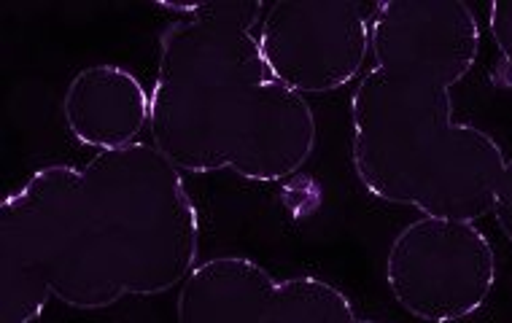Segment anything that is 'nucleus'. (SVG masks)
<instances>
[{
    "mask_svg": "<svg viewBox=\"0 0 512 323\" xmlns=\"http://www.w3.org/2000/svg\"><path fill=\"white\" fill-rule=\"evenodd\" d=\"M49 297L76 310L122 302L95 229L81 170L46 165L0 205V323H33Z\"/></svg>",
    "mask_w": 512,
    "mask_h": 323,
    "instance_id": "7ed1b4c3",
    "label": "nucleus"
},
{
    "mask_svg": "<svg viewBox=\"0 0 512 323\" xmlns=\"http://www.w3.org/2000/svg\"><path fill=\"white\" fill-rule=\"evenodd\" d=\"M386 283L418 321L456 323L486 305L496 286V254L472 221H410L386 256Z\"/></svg>",
    "mask_w": 512,
    "mask_h": 323,
    "instance_id": "39448f33",
    "label": "nucleus"
},
{
    "mask_svg": "<svg viewBox=\"0 0 512 323\" xmlns=\"http://www.w3.org/2000/svg\"><path fill=\"white\" fill-rule=\"evenodd\" d=\"M178 323H380L356 318L351 299L329 280L286 278L246 256H216L181 283Z\"/></svg>",
    "mask_w": 512,
    "mask_h": 323,
    "instance_id": "423d86ee",
    "label": "nucleus"
},
{
    "mask_svg": "<svg viewBox=\"0 0 512 323\" xmlns=\"http://www.w3.org/2000/svg\"><path fill=\"white\" fill-rule=\"evenodd\" d=\"M378 3L278 0L262 17L259 46L278 81L300 95L351 84L372 52Z\"/></svg>",
    "mask_w": 512,
    "mask_h": 323,
    "instance_id": "0eeeda50",
    "label": "nucleus"
},
{
    "mask_svg": "<svg viewBox=\"0 0 512 323\" xmlns=\"http://www.w3.org/2000/svg\"><path fill=\"white\" fill-rule=\"evenodd\" d=\"M81 181L89 224L127 297H157L192 275L197 208L181 170L154 143L100 151L81 167Z\"/></svg>",
    "mask_w": 512,
    "mask_h": 323,
    "instance_id": "20e7f679",
    "label": "nucleus"
},
{
    "mask_svg": "<svg viewBox=\"0 0 512 323\" xmlns=\"http://www.w3.org/2000/svg\"><path fill=\"white\" fill-rule=\"evenodd\" d=\"M477 54L480 27L464 0L378 3L375 65L351 100L354 170L375 200L472 224L494 210L502 146L453 119V87Z\"/></svg>",
    "mask_w": 512,
    "mask_h": 323,
    "instance_id": "f257e3e1",
    "label": "nucleus"
},
{
    "mask_svg": "<svg viewBox=\"0 0 512 323\" xmlns=\"http://www.w3.org/2000/svg\"><path fill=\"white\" fill-rule=\"evenodd\" d=\"M68 132L81 146L114 151L138 143L151 119V97L141 79L122 65H89L62 97Z\"/></svg>",
    "mask_w": 512,
    "mask_h": 323,
    "instance_id": "6e6552de",
    "label": "nucleus"
},
{
    "mask_svg": "<svg viewBox=\"0 0 512 323\" xmlns=\"http://www.w3.org/2000/svg\"><path fill=\"white\" fill-rule=\"evenodd\" d=\"M488 30H491L496 49L502 54L496 81L502 87H512V3L496 0L488 6Z\"/></svg>",
    "mask_w": 512,
    "mask_h": 323,
    "instance_id": "1a4fd4ad",
    "label": "nucleus"
},
{
    "mask_svg": "<svg viewBox=\"0 0 512 323\" xmlns=\"http://www.w3.org/2000/svg\"><path fill=\"white\" fill-rule=\"evenodd\" d=\"M159 38L151 143L181 173H221L275 184L316 149L305 95L278 81L259 46L265 6L224 0L178 6Z\"/></svg>",
    "mask_w": 512,
    "mask_h": 323,
    "instance_id": "f03ea898",
    "label": "nucleus"
},
{
    "mask_svg": "<svg viewBox=\"0 0 512 323\" xmlns=\"http://www.w3.org/2000/svg\"><path fill=\"white\" fill-rule=\"evenodd\" d=\"M494 219L499 224V229H502V235L512 243V159L504 162L499 184H496Z\"/></svg>",
    "mask_w": 512,
    "mask_h": 323,
    "instance_id": "9d476101",
    "label": "nucleus"
}]
</instances>
